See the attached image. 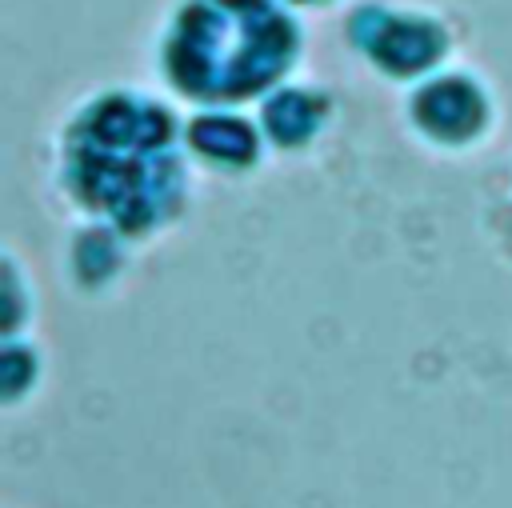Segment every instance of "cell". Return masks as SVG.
<instances>
[{
	"label": "cell",
	"mask_w": 512,
	"mask_h": 508,
	"mask_svg": "<svg viewBox=\"0 0 512 508\" xmlns=\"http://www.w3.org/2000/svg\"><path fill=\"white\" fill-rule=\"evenodd\" d=\"M328 124V100L312 88H276L260 104V132L280 148L308 144Z\"/></svg>",
	"instance_id": "cell-5"
},
{
	"label": "cell",
	"mask_w": 512,
	"mask_h": 508,
	"mask_svg": "<svg viewBox=\"0 0 512 508\" xmlns=\"http://www.w3.org/2000/svg\"><path fill=\"white\" fill-rule=\"evenodd\" d=\"M284 4H328V0H284Z\"/></svg>",
	"instance_id": "cell-7"
},
{
	"label": "cell",
	"mask_w": 512,
	"mask_h": 508,
	"mask_svg": "<svg viewBox=\"0 0 512 508\" xmlns=\"http://www.w3.org/2000/svg\"><path fill=\"white\" fill-rule=\"evenodd\" d=\"M352 44L388 76H424L448 52V32L432 16L396 12V8H360L348 20Z\"/></svg>",
	"instance_id": "cell-3"
},
{
	"label": "cell",
	"mask_w": 512,
	"mask_h": 508,
	"mask_svg": "<svg viewBox=\"0 0 512 508\" xmlns=\"http://www.w3.org/2000/svg\"><path fill=\"white\" fill-rule=\"evenodd\" d=\"M168 108L140 92L92 100L64 136V184L120 232H152L184 196V168L172 148Z\"/></svg>",
	"instance_id": "cell-1"
},
{
	"label": "cell",
	"mask_w": 512,
	"mask_h": 508,
	"mask_svg": "<svg viewBox=\"0 0 512 508\" xmlns=\"http://www.w3.org/2000/svg\"><path fill=\"white\" fill-rule=\"evenodd\" d=\"M296 44V24L276 0H188L160 56L172 88L184 96L240 104L284 76Z\"/></svg>",
	"instance_id": "cell-2"
},
{
	"label": "cell",
	"mask_w": 512,
	"mask_h": 508,
	"mask_svg": "<svg viewBox=\"0 0 512 508\" xmlns=\"http://www.w3.org/2000/svg\"><path fill=\"white\" fill-rule=\"evenodd\" d=\"M412 120L436 144H468L488 124V96L472 76H432L412 92Z\"/></svg>",
	"instance_id": "cell-4"
},
{
	"label": "cell",
	"mask_w": 512,
	"mask_h": 508,
	"mask_svg": "<svg viewBox=\"0 0 512 508\" xmlns=\"http://www.w3.org/2000/svg\"><path fill=\"white\" fill-rule=\"evenodd\" d=\"M188 148L212 168H248L260 152V132L232 112H204L188 124Z\"/></svg>",
	"instance_id": "cell-6"
}]
</instances>
